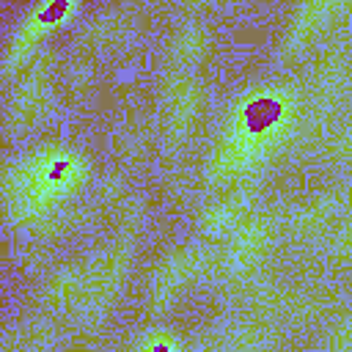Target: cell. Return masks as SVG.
Segmentation results:
<instances>
[{
    "label": "cell",
    "instance_id": "cell-1",
    "mask_svg": "<svg viewBox=\"0 0 352 352\" xmlns=\"http://www.w3.org/2000/svg\"><path fill=\"white\" fill-rule=\"evenodd\" d=\"M278 104L275 102H270V99H264V102H256V104H250L248 110H245V121H248V126L250 129H264V126H270L275 118H278Z\"/></svg>",
    "mask_w": 352,
    "mask_h": 352
}]
</instances>
